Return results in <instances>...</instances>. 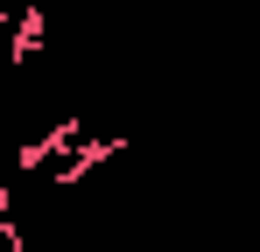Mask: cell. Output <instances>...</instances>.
Wrapping results in <instances>:
<instances>
[{"label": "cell", "mask_w": 260, "mask_h": 252, "mask_svg": "<svg viewBox=\"0 0 260 252\" xmlns=\"http://www.w3.org/2000/svg\"><path fill=\"white\" fill-rule=\"evenodd\" d=\"M28 14H36V0H0V21L7 28H28Z\"/></svg>", "instance_id": "1"}, {"label": "cell", "mask_w": 260, "mask_h": 252, "mask_svg": "<svg viewBox=\"0 0 260 252\" xmlns=\"http://www.w3.org/2000/svg\"><path fill=\"white\" fill-rule=\"evenodd\" d=\"M0 231H7V210H0Z\"/></svg>", "instance_id": "2"}]
</instances>
